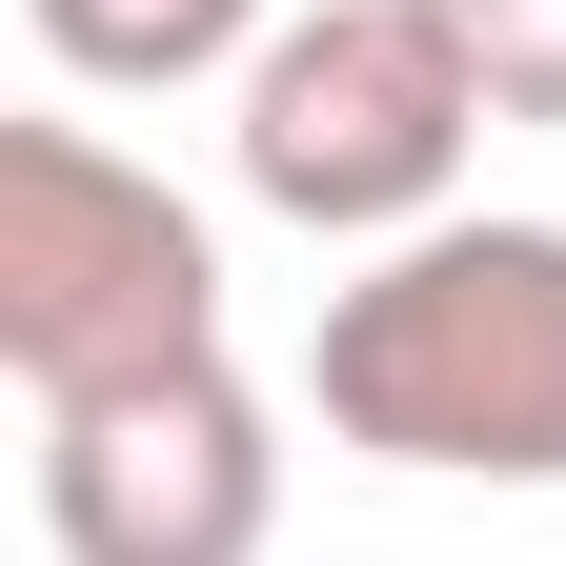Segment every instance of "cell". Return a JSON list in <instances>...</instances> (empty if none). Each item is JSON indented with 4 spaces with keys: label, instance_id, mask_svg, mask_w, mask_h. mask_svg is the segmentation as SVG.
Instances as JSON below:
<instances>
[{
    "label": "cell",
    "instance_id": "obj_1",
    "mask_svg": "<svg viewBox=\"0 0 566 566\" xmlns=\"http://www.w3.org/2000/svg\"><path fill=\"white\" fill-rule=\"evenodd\" d=\"M304 405L405 485H566V223H424L324 283Z\"/></svg>",
    "mask_w": 566,
    "mask_h": 566
},
{
    "label": "cell",
    "instance_id": "obj_2",
    "mask_svg": "<svg viewBox=\"0 0 566 566\" xmlns=\"http://www.w3.org/2000/svg\"><path fill=\"white\" fill-rule=\"evenodd\" d=\"M223 344V243L102 122H0V365L21 405H102Z\"/></svg>",
    "mask_w": 566,
    "mask_h": 566
},
{
    "label": "cell",
    "instance_id": "obj_3",
    "mask_svg": "<svg viewBox=\"0 0 566 566\" xmlns=\"http://www.w3.org/2000/svg\"><path fill=\"white\" fill-rule=\"evenodd\" d=\"M243 202H283V223L324 243H424L465 223V142H485V82L465 41L424 21V0H304L263 61H243Z\"/></svg>",
    "mask_w": 566,
    "mask_h": 566
},
{
    "label": "cell",
    "instance_id": "obj_4",
    "mask_svg": "<svg viewBox=\"0 0 566 566\" xmlns=\"http://www.w3.org/2000/svg\"><path fill=\"white\" fill-rule=\"evenodd\" d=\"M263 526H283V424L223 344L163 385L41 405V546L61 566H263Z\"/></svg>",
    "mask_w": 566,
    "mask_h": 566
},
{
    "label": "cell",
    "instance_id": "obj_5",
    "mask_svg": "<svg viewBox=\"0 0 566 566\" xmlns=\"http://www.w3.org/2000/svg\"><path fill=\"white\" fill-rule=\"evenodd\" d=\"M61 82H122V102H182V82H243L283 41V0H21Z\"/></svg>",
    "mask_w": 566,
    "mask_h": 566
},
{
    "label": "cell",
    "instance_id": "obj_6",
    "mask_svg": "<svg viewBox=\"0 0 566 566\" xmlns=\"http://www.w3.org/2000/svg\"><path fill=\"white\" fill-rule=\"evenodd\" d=\"M424 21L465 41L485 122H566V0H424Z\"/></svg>",
    "mask_w": 566,
    "mask_h": 566
}]
</instances>
